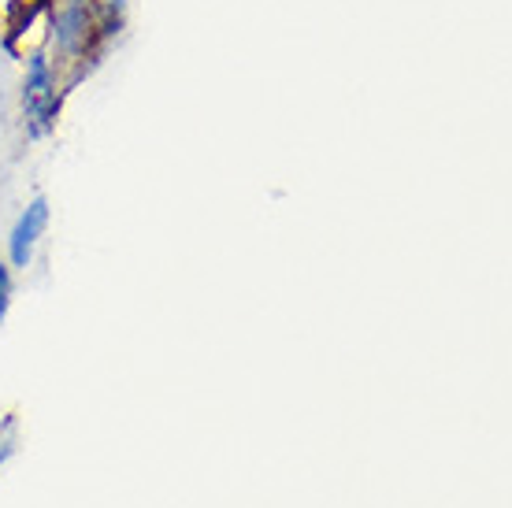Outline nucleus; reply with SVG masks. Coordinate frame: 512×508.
<instances>
[{
	"label": "nucleus",
	"instance_id": "obj_2",
	"mask_svg": "<svg viewBox=\"0 0 512 508\" xmlns=\"http://www.w3.org/2000/svg\"><path fill=\"white\" fill-rule=\"evenodd\" d=\"M64 71L52 64L45 49L23 56V82H19V108H23V130L30 141H45L56 134V123L64 115L67 101Z\"/></svg>",
	"mask_w": 512,
	"mask_h": 508
},
{
	"label": "nucleus",
	"instance_id": "obj_1",
	"mask_svg": "<svg viewBox=\"0 0 512 508\" xmlns=\"http://www.w3.org/2000/svg\"><path fill=\"white\" fill-rule=\"evenodd\" d=\"M108 49H112V41L101 34L90 0H52L45 52L52 56V64L64 71L67 89L90 78L108 56Z\"/></svg>",
	"mask_w": 512,
	"mask_h": 508
},
{
	"label": "nucleus",
	"instance_id": "obj_3",
	"mask_svg": "<svg viewBox=\"0 0 512 508\" xmlns=\"http://www.w3.org/2000/svg\"><path fill=\"white\" fill-rule=\"evenodd\" d=\"M49 216H52V208L45 197H34V201L19 212V219L12 223V234H8V264L23 267V271L30 267L41 238H45V230H49Z\"/></svg>",
	"mask_w": 512,
	"mask_h": 508
},
{
	"label": "nucleus",
	"instance_id": "obj_4",
	"mask_svg": "<svg viewBox=\"0 0 512 508\" xmlns=\"http://www.w3.org/2000/svg\"><path fill=\"white\" fill-rule=\"evenodd\" d=\"M12 297H15V279H12V264L0 260V323L12 312Z\"/></svg>",
	"mask_w": 512,
	"mask_h": 508
}]
</instances>
